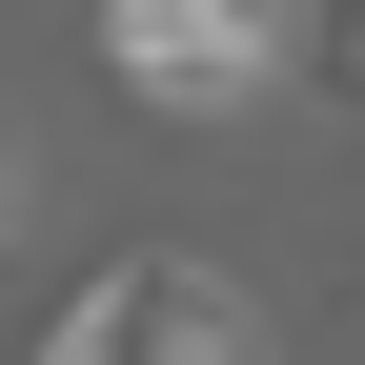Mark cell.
Returning a JSON list of instances; mask_svg holds the SVG:
<instances>
[{"instance_id":"cell-1","label":"cell","mask_w":365,"mask_h":365,"mask_svg":"<svg viewBox=\"0 0 365 365\" xmlns=\"http://www.w3.org/2000/svg\"><path fill=\"white\" fill-rule=\"evenodd\" d=\"M21 365H264V325H244V304H223L182 244H122L102 284H81L61 325L21 345Z\"/></svg>"},{"instance_id":"cell-3","label":"cell","mask_w":365,"mask_h":365,"mask_svg":"<svg viewBox=\"0 0 365 365\" xmlns=\"http://www.w3.org/2000/svg\"><path fill=\"white\" fill-rule=\"evenodd\" d=\"M325 61H345V81H365V0H325Z\"/></svg>"},{"instance_id":"cell-2","label":"cell","mask_w":365,"mask_h":365,"mask_svg":"<svg viewBox=\"0 0 365 365\" xmlns=\"http://www.w3.org/2000/svg\"><path fill=\"white\" fill-rule=\"evenodd\" d=\"M102 61H122V102H163V122H244L264 81H284V0H102Z\"/></svg>"}]
</instances>
